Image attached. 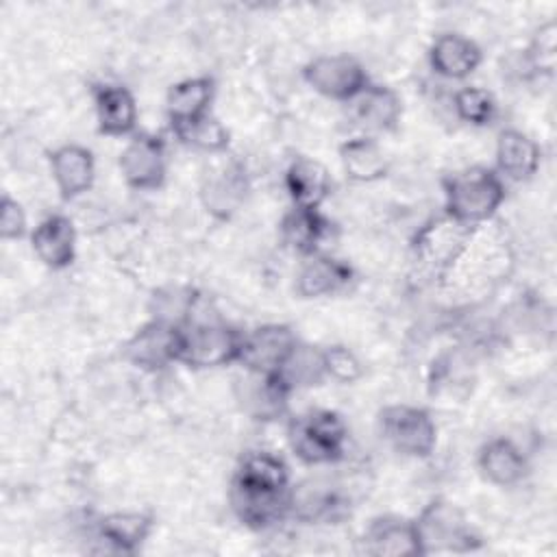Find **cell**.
<instances>
[{
    "label": "cell",
    "instance_id": "obj_6",
    "mask_svg": "<svg viewBox=\"0 0 557 557\" xmlns=\"http://www.w3.org/2000/svg\"><path fill=\"white\" fill-rule=\"evenodd\" d=\"M383 440L400 455L424 459L435 450L437 424L431 413L416 405H387L379 413Z\"/></svg>",
    "mask_w": 557,
    "mask_h": 557
},
{
    "label": "cell",
    "instance_id": "obj_19",
    "mask_svg": "<svg viewBox=\"0 0 557 557\" xmlns=\"http://www.w3.org/2000/svg\"><path fill=\"white\" fill-rule=\"evenodd\" d=\"M481 48L461 33H442L429 48L431 70L448 81H463L481 65Z\"/></svg>",
    "mask_w": 557,
    "mask_h": 557
},
{
    "label": "cell",
    "instance_id": "obj_34",
    "mask_svg": "<svg viewBox=\"0 0 557 557\" xmlns=\"http://www.w3.org/2000/svg\"><path fill=\"white\" fill-rule=\"evenodd\" d=\"M322 359H324L326 379H333L337 383H355L363 376L361 359L344 344H333L322 348Z\"/></svg>",
    "mask_w": 557,
    "mask_h": 557
},
{
    "label": "cell",
    "instance_id": "obj_13",
    "mask_svg": "<svg viewBox=\"0 0 557 557\" xmlns=\"http://www.w3.org/2000/svg\"><path fill=\"white\" fill-rule=\"evenodd\" d=\"M470 226H463L453 218L444 215L442 220H433L431 224H426L416 235L413 250L422 263L444 270L461 255V250L470 242Z\"/></svg>",
    "mask_w": 557,
    "mask_h": 557
},
{
    "label": "cell",
    "instance_id": "obj_29",
    "mask_svg": "<svg viewBox=\"0 0 557 557\" xmlns=\"http://www.w3.org/2000/svg\"><path fill=\"white\" fill-rule=\"evenodd\" d=\"M170 128L183 146H189V148L207 152V154H222L231 141L228 128L211 113H207L198 120L185 122V124L170 126Z\"/></svg>",
    "mask_w": 557,
    "mask_h": 557
},
{
    "label": "cell",
    "instance_id": "obj_25",
    "mask_svg": "<svg viewBox=\"0 0 557 557\" xmlns=\"http://www.w3.org/2000/svg\"><path fill=\"white\" fill-rule=\"evenodd\" d=\"M215 96V81L211 76H189L174 83L165 96V115L170 126L198 120L209 111Z\"/></svg>",
    "mask_w": 557,
    "mask_h": 557
},
{
    "label": "cell",
    "instance_id": "obj_31",
    "mask_svg": "<svg viewBox=\"0 0 557 557\" xmlns=\"http://www.w3.org/2000/svg\"><path fill=\"white\" fill-rule=\"evenodd\" d=\"M455 115L472 126H487L496 117V100L494 96L476 85L461 87L453 94Z\"/></svg>",
    "mask_w": 557,
    "mask_h": 557
},
{
    "label": "cell",
    "instance_id": "obj_7",
    "mask_svg": "<svg viewBox=\"0 0 557 557\" xmlns=\"http://www.w3.org/2000/svg\"><path fill=\"white\" fill-rule=\"evenodd\" d=\"M305 83L324 98L350 102L370 85L368 72L350 54H320L302 67Z\"/></svg>",
    "mask_w": 557,
    "mask_h": 557
},
{
    "label": "cell",
    "instance_id": "obj_14",
    "mask_svg": "<svg viewBox=\"0 0 557 557\" xmlns=\"http://www.w3.org/2000/svg\"><path fill=\"white\" fill-rule=\"evenodd\" d=\"M50 174L63 200H74L91 189L96 178V161L89 148L63 144L50 152Z\"/></svg>",
    "mask_w": 557,
    "mask_h": 557
},
{
    "label": "cell",
    "instance_id": "obj_24",
    "mask_svg": "<svg viewBox=\"0 0 557 557\" xmlns=\"http://www.w3.org/2000/svg\"><path fill=\"white\" fill-rule=\"evenodd\" d=\"M331 187L333 181L329 170L311 157H296L285 170V189L294 207L320 209L329 198Z\"/></svg>",
    "mask_w": 557,
    "mask_h": 557
},
{
    "label": "cell",
    "instance_id": "obj_5",
    "mask_svg": "<svg viewBox=\"0 0 557 557\" xmlns=\"http://www.w3.org/2000/svg\"><path fill=\"white\" fill-rule=\"evenodd\" d=\"M242 331L220 320H189L181 326L178 363L194 370L222 368L239 359Z\"/></svg>",
    "mask_w": 557,
    "mask_h": 557
},
{
    "label": "cell",
    "instance_id": "obj_4",
    "mask_svg": "<svg viewBox=\"0 0 557 557\" xmlns=\"http://www.w3.org/2000/svg\"><path fill=\"white\" fill-rule=\"evenodd\" d=\"M420 555L433 553H472L479 550L483 537L468 522L466 513L450 500L433 498L413 518Z\"/></svg>",
    "mask_w": 557,
    "mask_h": 557
},
{
    "label": "cell",
    "instance_id": "obj_10",
    "mask_svg": "<svg viewBox=\"0 0 557 557\" xmlns=\"http://www.w3.org/2000/svg\"><path fill=\"white\" fill-rule=\"evenodd\" d=\"M181 326L150 318L133 337L124 344V357L141 370L159 372L172 363H178Z\"/></svg>",
    "mask_w": 557,
    "mask_h": 557
},
{
    "label": "cell",
    "instance_id": "obj_18",
    "mask_svg": "<svg viewBox=\"0 0 557 557\" xmlns=\"http://www.w3.org/2000/svg\"><path fill=\"white\" fill-rule=\"evenodd\" d=\"M94 109L98 131L107 137H126L137 126V102L128 87L100 83L94 87Z\"/></svg>",
    "mask_w": 557,
    "mask_h": 557
},
{
    "label": "cell",
    "instance_id": "obj_12",
    "mask_svg": "<svg viewBox=\"0 0 557 557\" xmlns=\"http://www.w3.org/2000/svg\"><path fill=\"white\" fill-rule=\"evenodd\" d=\"M248 196V178L244 165L235 159H226L209 168L200 183V202L207 213L218 220H228L239 211Z\"/></svg>",
    "mask_w": 557,
    "mask_h": 557
},
{
    "label": "cell",
    "instance_id": "obj_32",
    "mask_svg": "<svg viewBox=\"0 0 557 557\" xmlns=\"http://www.w3.org/2000/svg\"><path fill=\"white\" fill-rule=\"evenodd\" d=\"M196 292L191 287H181V285H172L165 289L154 292L152 296V318L157 320H165L172 324H187L191 320V311L196 305Z\"/></svg>",
    "mask_w": 557,
    "mask_h": 557
},
{
    "label": "cell",
    "instance_id": "obj_17",
    "mask_svg": "<svg viewBox=\"0 0 557 557\" xmlns=\"http://www.w3.org/2000/svg\"><path fill=\"white\" fill-rule=\"evenodd\" d=\"M363 553L374 557H409L420 555V544L416 535L413 520L403 516H379L374 518L363 537Z\"/></svg>",
    "mask_w": 557,
    "mask_h": 557
},
{
    "label": "cell",
    "instance_id": "obj_21",
    "mask_svg": "<svg viewBox=\"0 0 557 557\" xmlns=\"http://www.w3.org/2000/svg\"><path fill=\"white\" fill-rule=\"evenodd\" d=\"M154 520L144 511H111L96 522V537L111 550L133 555L150 537Z\"/></svg>",
    "mask_w": 557,
    "mask_h": 557
},
{
    "label": "cell",
    "instance_id": "obj_20",
    "mask_svg": "<svg viewBox=\"0 0 557 557\" xmlns=\"http://www.w3.org/2000/svg\"><path fill=\"white\" fill-rule=\"evenodd\" d=\"M352 268L335 257L315 252L305 257L296 272V294L300 298H324L348 287Z\"/></svg>",
    "mask_w": 557,
    "mask_h": 557
},
{
    "label": "cell",
    "instance_id": "obj_16",
    "mask_svg": "<svg viewBox=\"0 0 557 557\" xmlns=\"http://www.w3.org/2000/svg\"><path fill=\"white\" fill-rule=\"evenodd\" d=\"M350 117L352 122L370 133H385L396 128L403 115V100L400 96L385 85L370 83L361 89L350 102Z\"/></svg>",
    "mask_w": 557,
    "mask_h": 557
},
{
    "label": "cell",
    "instance_id": "obj_3",
    "mask_svg": "<svg viewBox=\"0 0 557 557\" xmlns=\"http://www.w3.org/2000/svg\"><path fill=\"white\" fill-rule=\"evenodd\" d=\"M287 444L307 466L339 461L348 444V426L337 411L311 409L287 422Z\"/></svg>",
    "mask_w": 557,
    "mask_h": 557
},
{
    "label": "cell",
    "instance_id": "obj_33",
    "mask_svg": "<svg viewBox=\"0 0 557 557\" xmlns=\"http://www.w3.org/2000/svg\"><path fill=\"white\" fill-rule=\"evenodd\" d=\"M524 63L533 74H553L557 63V24L548 20L535 30L533 41L524 52Z\"/></svg>",
    "mask_w": 557,
    "mask_h": 557
},
{
    "label": "cell",
    "instance_id": "obj_9",
    "mask_svg": "<svg viewBox=\"0 0 557 557\" xmlns=\"http://www.w3.org/2000/svg\"><path fill=\"white\" fill-rule=\"evenodd\" d=\"M117 165L128 187L139 191L159 189L168 172L163 139L150 133L133 135L120 152Z\"/></svg>",
    "mask_w": 557,
    "mask_h": 557
},
{
    "label": "cell",
    "instance_id": "obj_35",
    "mask_svg": "<svg viewBox=\"0 0 557 557\" xmlns=\"http://www.w3.org/2000/svg\"><path fill=\"white\" fill-rule=\"evenodd\" d=\"M26 213L17 200L2 196L0 202V235L2 239H20L26 235Z\"/></svg>",
    "mask_w": 557,
    "mask_h": 557
},
{
    "label": "cell",
    "instance_id": "obj_30",
    "mask_svg": "<svg viewBox=\"0 0 557 557\" xmlns=\"http://www.w3.org/2000/svg\"><path fill=\"white\" fill-rule=\"evenodd\" d=\"M283 381L296 392L302 387H313L320 385L326 379L324 372V359H322V348L305 344L298 339L294 350L289 352L287 361L278 370Z\"/></svg>",
    "mask_w": 557,
    "mask_h": 557
},
{
    "label": "cell",
    "instance_id": "obj_11",
    "mask_svg": "<svg viewBox=\"0 0 557 557\" xmlns=\"http://www.w3.org/2000/svg\"><path fill=\"white\" fill-rule=\"evenodd\" d=\"M296 344L298 337L287 324H261L242 335L237 363L252 372H278Z\"/></svg>",
    "mask_w": 557,
    "mask_h": 557
},
{
    "label": "cell",
    "instance_id": "obj_22",
    "mask_svg": "<svg viewBox=\"0 0 557 557\" xmlns=\"http://www.w3.org/2000/svg\"><path fill=\"white\" fill-rule=\"evenodd\" d=\"M542 161V150L527 133L505 128L496 139V172L500 178L524 183L533 178Z\"/></svg>",
    "mask_w": 557,
    "mask_h": 557
},
{
    "label": "cell",
    "instance_id": "obj_8",
    "mask_svg": "<svg viewBox=\"0 0 557 557\" xmlns=\"http://www.w3.org/2000/svg\"><path fill=\"white\" fill-rule=\"evenodd\" d=\"M294 389L278 372L244 370L235 381V398L246 416L259 422H274L287 413Z\"/></svg>",
    "mask_w": 557,
    "mask_h": 557
},
{
    "label": "cell",
    "instance_id": "obj_28",
    "mask_svg": "<svg viewBox=\"0 0 557 557\" xmlns=\"http://www.w3.org/2000/svg\"><path fill=\"white\" fill-rule=\"evenodd\" d=\"M339 161L346 176L355 183L381 181L389 170V161L383 148L368 135L346 139L339 146Z\"/></svg>",
    "mask_w": 557,
    "mask_h": 557
},
{
    "label": "cell",
    "instance_id": "obj_27",
    "mask_svg": "<svg viewBox=\"0 0 557 557\" xmlns=\"http://www.w3.org/2000/svg\"><path fill=\"white\" fill-rule=\"evenodd\" d=\"M281 239L283 244L300 255V257H311L318 252L320 244L329 237L331 224L329 220L320 213V209H302V207H292L283 220H281Z\"/></svg>",
    "mask_w": 557,
    "mask_h": 557
},
{
    "label": "cell",
    "instance_id": "obj_1",
    "mask_svg": "<svg viewBox=\"0 0 557 557\" xmlns=\"http://www.w3.org/2000/svg\"><path fill=\"white\" fill-rule=\"evenodd\" d=\"M289 487L287 463L270 450H252L233 474L231 509L252 531L272 529L289 518Z\"/></svg>",
    "mask_w": 557,
    "mask_h": 557
},
{
    "label": "cell",
    "instance_id": "obj_23",
    "mask_svg": "<svg viewBox=\"0 0 557 557\" xmlns=\"http://www.w3.org/2000/svg\"><path fill=\"white\" fill-rule=\"evenodd\" d=\"M479 470L485 481L498 487L518 485L529 474V461L522 448L509 437H494L479 450Z\"/></svg>",
    "mask_w": 557,
    "mask_h": 557
},
{
    "label": "cell",
    "instance_id": "obj_2",
    "mask_svg": "<svg viewBox=\"0 0 557 557\" xmlns=\"http://www.w3.org/2000/svg\"><path fill=\"white\" fill-rule=\"evenodd\" d=\"M446 215L463 226H479L490 220L505 200V185L496 170L472 165L444 181Z\"/></svg>",
    "mask_w": 557,
    "mask_h": 557
},
{
    "label": "cell",
    "instance_id": "obj_26",
    "mask_svg": "<svg viewBox=\"0 0 557 557\" xmlns=\"http://www.w3.org/2000/svg\"><path fill=\"white\" fill-rule=\"evenodd\" d=\"M342 509L339 494L320 479H305L289 487V518L298 522H331Z\"/></svg>",
    "mask_w": 557,
    "mask_h": 557
},
{
    "label": "cell",
    "instance_id": "obj_15",
    "mask_svg": "<svg viewBox=\"0 0 557 557\" xmlns=\"http://www.w3.org/2000/svg\"><path fill=\"white\" fill-rule=\"evenodd\" d=\"M30 246L37 259L52 268L63 270L74 263L76 257V228L63 213L46 215L30 233Z\"/></svg>",
    "mask_w": 557,
    "mask_h": 557
}]
</instances>
